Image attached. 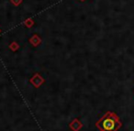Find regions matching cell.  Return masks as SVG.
Returning <instances> with one entry per match:
<instances>
[{"label":"cell","mask_w":134,"mask_h":131,"mask_svg":"<svg viewBox=\"0 0 134 131\" xmlns=\"http://www.w3.org/2000/svg\"><path fill=\"white\" fill-rule=\"evenodd\" d=\"M34 24H35V22H34V20L32 19H27L24 20V25L27 28H32L34 26Z\"/></svg>","instance_id":"277c9868"},{"label":"cell","mask_w":134,"mask_h":131,"mask_svg":"<svg viewBox=\"0 0 134 131\" xmlns=\"http://www.w3.org/2000/svg\"><path fill=\"white\" fill-rule=\"evenodd\" d=\"M9 49L12 50V52H16V50H18L19 49V45L18 44V42H11L9 44Z\"/></svg>","instance_id":"5b68a950"},{"label":"cell","mask_w":134,"mask_h":131,"mask_svg":"<svg viewBox=\"0 0 134 131\" xmlns=\"http://www.w3.org/2000/svg\"><path fill=\"white\" fill-rule=\"evenodd\" d=\"M80 1H82V2H84V1H86V0H80Z\"/></svg>","instance_id":"52a82bcc"},{"label":"cell","mask_w":134,"mask_h":131,"mask_svg":"<svg viewBox=\"0 0 134 131\" xmlns=\"http://www.w3.org/2000/svg\"><path fill=\"white\" fill-rule=\"evenodd\" d=\"M30 83L36 87H40L43 83H44V79L41 77L39 73H35L33 77L30 79Z\"/></svg>","instance_id":"7a4b0ae2"},{"label":"cell","mask_w":134,"mask_h":131,"mask_svg":"<svg viewBox=\"0 0 134 131\" xmlns=\"http://www.w3.org/2000/svg\"><path fill=\"white\" fill-rule=\"evenodd\" d=\"M10 2H11V4L14 5V6L19 7V5L23 2V0H10Z\"/></svg>","instance_id":"8992f818"},{"label":"cell","mask_w":134,"mask_h":131,"mask_svg":"<svg viewBox=\"0 0 134 131\" xmlns=\"http://www.w3.org/2000/svg\"><path fill=\"white\" fill-rule=\"evenodd\" d=\"M121 122L119 116L112 112H108L101 117L97 123V127L99 131H117L121 127Z\"/></svg>","instance_id":"6da1fadb"},{"label":"cell","mask_w":134,"mask_h":131,"mask_svg":"<svg viewBox=\"0 0 134 131\" xmlns=\"http://www.w3.org/2000/svg\"><path fill=\"white\" fill-rule=\"evenodd\" d=\"M30 44H32V46H33V47H37V46H39V45L41 44V39L38 35L34 34V35H32L31 37H30Z\"/></svg>","instance_id":"3957f363"},{"label":"cell","mask_w":134,"mask_h":131,"mask_svg":"<svg viewBox=\"0 0 134 131\" xmlns=\"http://www.w3.org/2000/svg\"><path fill=\"white\" fill-rule=\"evenodd\" d=\"M0 33H1V30H0Z\"/></svg>","instance_id":"ba28073f"}]
</instances>
